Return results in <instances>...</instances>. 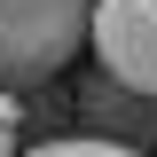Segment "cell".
Returning <instances> with one entry per match:
<instances>
[{
	"instance_id": "cell-4",
	"label": "cell",
	"mask_w": 157,
	"mask_h": 157,
	"mask_svg": "<svg viewBox=\"0 0 157 157\" xmlns=\"http://www.w3.org/2000/svg\"><path fill=\"white\" fill-rule=\"evenodd\" d=\"M0 157H24V141H16V110L0 102Z\"/></svg>"
},
{
	"instance_id": "cell-3",
	"label": "cell",
	"mask_w": 157,
	"mask_h": 157,
	"mask_svg": "<svg viewBox=\"0 0 157 157\" xmlns=\"http://www.w3.org/2000/svg\"><path fill=\"white\" fill-rule=\"evenodd\" d=\"M24 157H141V149L102 141V134H78V141H39V149H24Z\"/></svg>"
},
{
	"instance_id": "cell-1",
	"label": "cell",
	"mask_w": 157,
	"mask_h": 157,
	"mask_svg": "<svg viewBox=\"0 0 157 157\" xmlns=\"http://www.w3.org/2000/svg\"><path fill=\"white\" fill-rule=\"evenodd\" d=\"M94 24V0H0V78L39 86L78 55Z\"/></svg>"
},
{
	"instance_id": "cell-2",
	"label": "cell",
	"mask_w": 157,
	"mask_h": 157,
	"mask_svg": "<svg viewBox=\"0 0 157 157\" xmlns=\"http://www.w3.org/2000/svg\"><path fill=\"white\" fill-rule=\"evenodd\" d=\"M86 39H94V55H102V71H110V86L157 102V0H94Z\"/></svg>"
}]
</instances>
